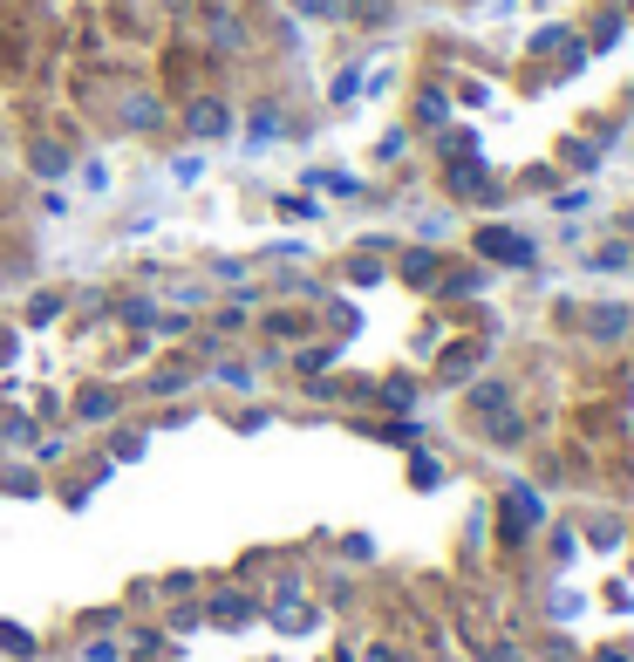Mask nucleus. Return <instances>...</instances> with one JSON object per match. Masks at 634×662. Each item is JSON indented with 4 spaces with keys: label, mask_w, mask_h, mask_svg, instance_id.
<instances>
[{
    "label": "nucleus",
    "mask_w": 634,
    "mask_h": 662,
    "mask_svg": "<svg viewBox=\"0 0 634 662\" xmlns=\"http://www.w3.org/2000/svg\"><path fill=\"white\" fill-rule=\"evenodd\" d=\"M157 123H164V96H157V89L123 96V130H137V137H144V130H157Z\"/></svg>",
    "instance_id": "f03ea898"
},
{
    "label": "nucleus",
    "mask_w": 634,
    "mask_h": 662,
    "mask_svg": "<svg viewBox=\"0 0 634 662\" xmlns=\"http://www.w3.org/2000/svg\"><path fill=\"white\" fill-rule=\"evenodd\" d=\"M212 273H219V280H232V287L246 294V260H212Z\"/></svg>",
    "instance_id": "ddd939ff"
},
{
    "label": "nucleus",
    "mask_w": 634,
    "mask_h": 662,
    "mask_svg": "<svg viewBox=\"0 0 634 662\" xmlns=\"http://www.w3.org/2000/svg\"><path fill=\"white\" fill-rule=\"evenodd\" d=\"M185 130L198 137V144H212V137L232 130V110H225L219 96H191V103H185Z\"/></svg>",
    "instance_id": "f257e3e1"
},
{
    "label": "nucleus",
    "mask_w": 634,
    "mask_h": 662,
    "mask_svg": "<svg viewBox=\"0 0 634 662\" xmlns=\"http://www.w3.org/2000/svg\"><path fill=\"white\" fill-rule=\"evenodd\" d=\"M191 383V369H157V376H150V390L144 396H178Z\"/></svg>",
    "instance_id": "6e6552de"
},
{
    "label": "nucleus",
    "mask_w": 634,
    "mask_h": 662,
    "mask_svg": "<svg viewBox=\"0 0 634 662\" xmlns=\"http://www.w3.org/2000/svg\"><path fill=\"white\" fill-rule=\"evenodd\" d=\"M266 328H273V335H287V342L307 335V321H300V314H266Z\"/></svg>",
    "instance_id": "f8f14e48"
},
{
    "label": "nucleus",
    "mask_w": 634,
    "mask_h": 662,
    "mask_svg": "<svg viewBox=\"0 0 634 662\" xmlns=\"http://www.w3.org/2000/svg\"><path fill=\"white\" fill-rule=\"evenodd\" d=\"M82 662H116V642H89V649H82Z\"/></svg>",
    "instance_id": "dca6fc26"
},
{
    "label": "nucleus",
    "mask_w": 634,
    "mask_h": 662,
    "mask_svg": "<svg viewBox=\"0 0 634 662\" xmlns=\"http://www.w3.org/2000/svg\"><path fill=\"white\" fill-rule=\"evenodd\" d=\"M28 164H35V178H62L69 171V151L62 144H28Z\"/></svg>",
    "instance_id": "423d86ee"
},
{
    "label": "nucleus",
    "mask_w": 634,
    "mask_h": 662,
    "mask_svg": "<svg viewBox=\"0 0 634 662\" xmlns=\"http://www.w3.org/2000/svg\"><path fill=\"white\" fill-rule=\"evenodd\" d=\"M171 178H178V185H198V178H205V157H198V151H185L178 164H171Z\"/></svg>",
    "instance_id": "9d476101"
},
{
    "label": "nucleus",
    "mask_w": 634,
    "mask_h": 662,
    "mask_svg": "<svg viewBox=\"0 0 634 662\" xmlns=\"http://www.w3.org/2000/svg\"><path fill=\"white\" fill-rule=\"evenodd\" d=\"M430 273H437V253H423V246L396 253V280H410V287H430Z\"/></svg>",
    "instance_id": "20e7f679"
},
{
    "label": "nucleus",
    "mask_w": 634,
    "mask_h": 662,
    "mask_svg": "<svg viewBox=\"0 0 634 662\" xmlns=\"http://www.w3.org/2000/svg\"><path fill=\"white\" fill-rule=\"evenodd\" d=\"M348 280H355V287H375L382 267H375V260H348Z\"/></svg>",
    "instance_id": "4468645a"
},
{
    "label": "nucleus",
    "mask_w": 634,
    "mask_h": 662,
    "mask_svg": "<svg viewBox=\"0 0 634 662\" xmlns=\"http://www.w3.org/2000/svg\"><path fill=\"white\" fill-rule=\"evenodd\" d=\"M55 314H62V301H55V294H41L35 308H28V321H55Z\"/></svg>",
    "instance_id": "2eb2a0df"
},
{
    "label": "nucleus",
    "mask_w": 634,
    "mask_h": 662,
    "mask_svg": "<svg viewBox=\"0 0 634 662\" xmlns=\"http://www.w3.org/2000/svg\"><path fill=\"white\" fill-rule=\"evenodd\" d=\"M116 410H123V396H116V390H82V396H75V417H82V424H110Z\"/></svg>",
    "instance_id": "7ed1b4c3"
},
{
    "label": "nucleus",
    "mask_w": 634,
    "mask_h": 662,
    "mask_svg": "<svg viewBox=\"0 0 634 662\" xmlns=\"http://www.w3.org/2000/svg\"><path fill=\"white\" fill-rule=\"evenodd\" d=\"M212 376H219V383H232V390H253V362H219Z\"/></svg>",
    "instance_id": "1a4fd4ad"
},
{
    "label": "nucleus",
    "mask_w": 634,
    "mask_h": 662,
    "mask_svg": "<svg viewBox=\"0 0 634 662\" xmlns=\"http://www.w3.org/2000/svg\"><path fill=\"white\" fill-rule=\"evenodd\" d=\"M82 192H110V164H103V157L82 164Z\"/></svg>",
    "instance_id": "9b49d317"
},
{
    "label": "nucleus",
    "mask_w": 634,
    "mask_h": 662,
    "mask_svg": "<svg viewBox=\"0 0 634 662\" xmlns=\"http://www.w3.org/2000/svg\"><path fill=\"white\" fill-rule=\"evenodd\" d=\"M478 246H485L491 260H532V246H525L519 233H498V226H485V233H478Z\"/></svg>",
    "instance_id": "39448f33"
},
{
    "label": "nucleus",
    "mask_w": 634,
    "mask_h": 662,
    "mask_svg": "<svg viewBox=\"0 0 634 662\" xmlns=\"http://www.w3.org/2000/svg\"><path fill=\"white\" fill-rule=\"evenodd\" d=\"M116 321L123 328H157V301H144V294L137 301H116Z\"/></svg>",
    "instance_id": "0eeeda50"
}]
</instances>
